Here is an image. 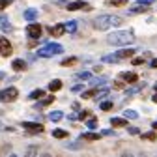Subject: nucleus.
Returning a JSON list of instances; mask_svg holds the SVG:
<instances>
[{
    "label": "nucleus",
    "instance_id": "f257e3e1",
    "mask_svg": "<svg viewBox=\"0 0 157 157\" xmlns=\"http://www.w3.org/2000/svg\"><path fill=\"white\" fill-rule=\"evenodd\" d=\"M133 41H135L133 30H116V32H110L107 36V43L116 45V47H127Z\"/></svg>",
    "mask_w": 157,
    "mask_h": 157
},
{
    "label": "nucleus",
    "instance_id": "f03ea898",
    "mask_svg": "<svg viewBox=\"0 0 157 157\" xmlns=\"http://www.w3.org/2000/svg\"><path fill=\"white\" fill-rule=\"evenodd\" d=\"M122 23H124V19L118 15H97L94 19V28L95 30H109L112 26H120Z\"/></svg>",
    "mask_w": 157,
    "mask_h": 157
},
{
    "label": "nucleus",
    "instance_id": "7ed1b4c3",
    "mask_svg": "<svg viewBox=\"0 0 157 157\" xmlns=\"http://www.w3.org/2000/svg\"><path fill=\"white\" fill-rule=\"evenodd\" d=\"M60 52H64V47L62 45H58V43H47L43 49H39L36 52V56H39V58H49V56L60 54Z\"/></svg>",
    "mask_w": 157,
    "mask_h": 157
},
{
    "label": "nucleus",
    "instance_id": "20e7f679",
    "mask_svg": "<svg viewBox=\"0 0 157 157\" xmlns=\"http://www.w3.org/2000/svg\"><path fill=\"white\" fill-rule=\"evenodd\" d=\"M19 97V90L15 86H8L4 90H0V103H11Z\"/></svg>",
    "mask_w": 157,
    "mask_h": 157
},
{
    "label": "nucleus",
    "instance_id": "39448f33",
    "mask_svg": "<svg viewBox=\"0 0 157 157\" xmlns=\"http://www.w3.org/2000/svg\"><path fill=\"white\" fill-rule=\"evenodd\" d=\"M26 36L30 37V39H39L41 37V25H37V23H30L28 26H26Z\"/></svg>",
    "mask_w": 157,
    "mask_h": 157
},
{
    "label": "nucleus",
    "instance_id": "423d86ee",
    "mask_svg": "<svg viewBox=\"0 0 157 157\" xmlns=\"http://www.w3.org/2000/svg\"><path fill=\"white\" fill-rule=\"evenodd\" d=\"M11 52H13L11 43L6 37H0V56H11Z\"/></svg>",
    "mask_w": 157,
    "mask_h": 157
},
{
    "label": "nucleus",
    "instance_id": "0eeeda50",
    "mask_svg": "<svg viewBox=\"0 0 157 157\" xmlns=\"http://www.w3.org/2000/svg\"><path fill=\"white\" fill-rule=\"evenodd\" d=\"M23 129H26L30 133H43V125L36 124V122H23Z\"/></svg>",
    "mask_w": 157,
    "mask_h": 157
},
{
    "label": "nucleus",
    "instance_id": "6e6552de",
    "mask_svg": "<svg viewBox=\"0 0 157 157\" xmlns=\"http://www.w3.org/2000/svg\"><path fill=\"white\" fill-rule=\"evenodd\" d=\"M120 78H122L124 82H127V84H133V82L139 81V75H136L135 71H124V73L120 75Z\"/></svg>",
    "mask_w": 157,
    "mask_h": 157
},
{
    "label": "nucleus",
    "instance_id": "1a4fd4ad",
    "mask_svg": "<svg viewBox=\"0 0 157 157\" xmlns=\"http://www.w3.org/2000/svg\"><path fill=\"white\" fill-rule=\"evenodd\" d=\"M90 6L86 2H82V0H73V2L67 4V11H77V10H88Z\"/></svg>",
    "mask_w": 157,
    "mask_h": 157
},
{
    "label": "nucleus",
    "instance_id": "9d476101",
    "mask_svg": "<svg viewBox=\"0 0 157 157\" xmlns=\"http://www.w3.org/2000/svg\"><path fill=\"white\" fill-rule=\"evenodd\" d=\"M49 34L54 36V37H60L66 34V26L64 25H54V26H49Z\"/></svg>",
    "mask_w": 157,
    "mask_h": 157
},
{
    "label": "nucleus",
    "instance_id": "9b49d317",
    "mask_svg": "<svg viewBox=\"0 0 157 157\" xmlns=\"http://www.w3.org/2000/svg\"><path fill=\"white\" fill-rule=\"evenodd\" d=\"M135 52H136V51H135L133 47H129V49L125 47V49H120V51H118V52H116L114 56L118 58V60H122V58H129V56H133Z\"/></svg>",
    "mask_w": 157,
    "mask_h": 157
},
{
    "label": "nucleus",
    "instance_id": "f8f14e48",
    "mask_svg": "<svg viewBox=\"0 0 157 157\" xmlns=\"http://www.w3.org/2000/svg\"><path fill=\"white\" fill-rule=\"evenodd\" d=\"M88 81H90V86L99 88V86H103V84L109 82V77H95V78H88Z\"/></svg>",
    "mask_w": 157,
    "mask_h": 157
},
{
    "label": "nucleus",
    "instance_id": "ddd939ff",
    "mask_svg": "<svg viewBox=\"0 0 157 157\" xmlns=\"http://www.w3.org/2000/svg\"><path fill=\"white\" fill-rule=\"evenodd\" d=\"M37 13H39V11H37L36 8H28V10L23 13V17L26 19L28 23H32V21H36V19H37Z\"/></svg>",
    "mask_w": 157,
    "mask_h": 157
},
{
    "label": "nucleus",
    "instance_id": "4468645a",
    "mask_svg": "<svg viewBox=\"0 0 157 157\" xmlns=\"http://www.w3.org/2000/svg\"><path fill=\"white\" fill-rule=\"evenodd\" d=\"M11 69H13V71H25V69H26V62L21 60V58H17V60L11 62Z\"/></svg>",
    "mask_w": 157,
    "mask_h": 157
},
{
    "label": "nucleus",
    "instance_id": "2eb2a0df",
    "mask_svg": "<svg viewBox=\"0 0 157 157\" xmlns=\"http://www.w3.org/2000/svg\"><path fill=\"white\" fill-rule=\"evenodd\" d=\"M144 88H146V82L136 84V86H133V88L125 90V97H131V95H135V94H139V92H140V90H144Z\"/></svg>",
    "mask_w": 157,
    "mask_h": 157
},
{
    "label": "nucleus",
    "instance_id": "dca6fc26",
    "mask_svg": "<svg viewBox=\"0 0 157 157\" xmlns=\"http://www.w3.org/2000/svg\"><path fill=\"white\" fill-rule=\"evenodd\" d=\"M99 139H101V135H99V133H92V131L81 135V140H90V142H94V140H99Z\"/></svg>",
    "mask_w": 157,
    "mask_h": 157
},
{
    "label": "nucleus",
    "instance_id": "f3484780",
    "mask_svg": "<svg viewBox=\"0 0 157 157\" xmlns=\"http://www.w3.org/2000/svg\"><path fill=\"white\" fill-rule=\"evenodd\" d=\"M110 125L112 127H129L125 118H110Z\"/></svg>",
    "mask_w": 157,
    "mask_h": 157
},
{
    "label": "nucleus",
    "instance_id": "a211bd4d",
    "mask_svg": "<svg viewBox=\"0 0 157 157\" xmlns=\"http://www.w3.org/2000/svg\"><path fill=\"white\" fill-rule=\"evenodd\" d=\"M0 28H2L4 32H10L11 30V25H10V19L6 15H0Z\"/></svg>",
    "mask_w": 157,
    "mask_h": 157
},
{
    "label": "nucleus",
    "instance_id": "6ab92c4d",
    "mask_svg": "<svg viewBox=\"0 0 157 157\" xmlns=\"http://www.w3.org/2000/svg\"><path fill=\"white\" fill-rule=\"evenodd\" d=\"M62 118H64V112H62V110H52V112L49 114V120H51V122H60Z\"/></svg>",
    "mask_w": 157,
    "mask_h": 157
},
{
    "label": "nucleus",
    "instance_id": "aec40b11",
    "mask_svg": "<svg viewBox=\"0 0 157 157\" xmlns=\"http://www.w3.org/2000/svg\"><path fill=\"white\" fill-rule=\"evenodd\" d=\"M60 88H62V81H60V78H54V81L49 82V90L51 92H58Z\"/></svg>",
    "mask_w": 157,
    "mask_h": 157
},
{
    "label": "nucleus",
    "instance_id": "412c9836",
    "mask_svg": "<svg viewBox=\"0 0 157 157\" xmlns=\"http://www.w3.org/2000/svg\"><path fill=\"white\" fill-rule=\"evenodd\" d=\"M124 118L125 120H136V118H139V112L133 110V109H127V110H124Z\"/></svg>",
    "mask_w": 157,
    "mask_h": 157
},
{
    "label": "nucleus",
    "instance_id": "4be33fe9",
    "mask_svg": "<svg viewBox=\"0 0 157 157\" xmlns=\"http://www.w3.org/2000/svg\"><path fill=\"white\" fill-rule=\"evenodd\" d=\"M107 95H109V88H103V90H97L94 97H95V101H101V99H105Z\"/></svg>",
    "mask_w": 157,
    "mask_h": 157
},
{
    "label": "nucleus",
    "instance_id": "5701e85b",
    "mask_svg": "<svg viewBox=\"0 0 157 157\" xmlns=\"http://www.w3.org/2000/svg\"><path fill=\"white\" fill-rule=\"evenodd\" d=\"M67 131H64V129H54L52 131V136H54V139H67Z\"/></svg>",
    "mask_w": 157,
    "mask_h": 157
},
{
    "label": "nucleus",
    "instance_id": "b1692460",
    "mask_svg": "<svg viewBox=\"0 0 157 157\" xmlns=\"http://www.w3.org/2000/svg\"><path fill=\"white\" fill-rule=\"evenodd\" d=\"M77 81H88V78H92V73L90 71H81V73H77L75 75Z\"/></svg>",
    "mask_w": 157,
    "mask_h": 157
},
{
    "label": "nucleus",
    "instance_id": "393cba45",
    "mask_svg": "<svg viewBox=\"0 0 157 157\" xmlns=\"http://www.w3.org/2000/svg\"><path fill=\"white\" fill-rule=\"evenodd\" d=\"M43 95H45V92L37 88V90H34V92L28 95V99H39V97H43Z\"/></svg>",
    "mask_w": 157,
    "mask_h": 157
},
{
    "label": "nucleus",
    "instance_id": "a878e982",
    "mask_svg": "<svg viewBox=\"0 0 157 157\" xmlns=\"http://www.w3.org/2000/svg\"><path fill=\"white\" fill-rule=\"evenodd\" d=\"M144 11H148V6H139V4H136L135 8H131V11H129V13H133V15H135V13H144Z\"/></svg>",
    "mask_w": 157,
    "mask_h": 157
},
{
    "label": "nucleus",
    "instance_id": "bb28decb",
    "mask_svg": "<svg viewBox=\"0 0 157 157\" xmlns=\"http://www.w3.org/2000/svg\"><path fill=\"white\" fill-rule=\"evenodd\" d=\"M95 92H97V88H92V90L82 92V99H92V97L95 95Z\"/></svg>",
    "mask_w": 157,
    "mask_h": 157
},
{
    "label": "nucleus",
    "instance_id": "cd10ccee",
    "mask_svg": "<svg viewBox=\"0 0 157 157\" xmlns=\"http://www.w3.org/2000/svg\"><path fill=\"white\" fill-rule=\"evenodd\" d=\"M142 139H144V140H155V139H157V133H155V131L142 133Z\"/></svg>",
    "mask_w": 157,
    "mask_h": 157
},
{
    "label": "nucleus",
    "instance_id": "c85d7f7f",
    "mask_svg": "<svg viewBox=\"0 0 157 157\" xmlns=\"http://www.w3.org/2000/svg\"><path fill=\"white\" fill-rule=\"evenodd\" d=\"M64 26H66V32H75V30H77V21H69V23H66Z\"/></svg>",
    "mask_w": 157,
    "mask_h": 157
},
{
    "label": "nucleus",
    "instance_id": "c756f323",
    "mask_svg": "<svg viewBox=\"0 0 157 157\" xmlns=\"http://www.w3.org/2000/svg\"><path fill=\"white\" fill-rule=\"evenodd\" d=\"M54 101V95H51V97H45V99L41 101V103H39V105H36V107H39V109H41V107H47V105H51Z\"/></svg>",
    "mask_w": 157,
    "mask_h": 157
},
{
    "label": "nucleus",
    "instance_id": "7c9ffc66",
    "mask_svg": "<svg viewBox=\"0 0 157 157\" xmlns=\"http://www.w3.org/2000/svg\"><path fill=\"white\" fill-rule=\"evenodd\" d=\"M86 127L88 129H95L97 127V118H90V120H86Z\"/></svg>",
    "mask_w": 157,
    "mask_h": 157
},
{
    "label": "nucleus",
    "instance_id": "2f4dec72",
    "mask_svg": "<svg viewBox=\"0 0 157 157\" xmlns=\"http://www.w3.org/2000/svg\"><path fill=\"white\" fill-rule=\"evenodd\" d=\"M73 64H77V58H75V56L64 58V60H62V66H73Z\"/></svg>",
    "mask_w": 157,
    "mask_h": 157
},
{
    "label": "nucleus",
    "instance_id": "473e14b6",
    "mask_svg": "<svg viewBox=\"0 0 157 157\" xmlns=\"http://www.w3.org/2000/svg\"><path fill=\"white\" fill-rule=\"evenodd\" d=\"M101 60H103V62H110V64H114V62H118V58H116L114 54H109V56H103Z\"/></svg>",
    "mask_w": 157,
    "mask_h": 157
},
{
    "label": "nucleus",
    "instance_id": "72a5a7b5",
    "mask_svg": "<svg viewBox=\"0 0 157 157\" xmlns=\"http://www.w3.org/2000/svg\"><path fill=\"white\" fill-rule=\"evenodd\" d=\"M112 107H114L112 101H103V103H101V110H110Z\"/></svg>",
    "mask_w": 157,
    "mask_h": 157
},
{
    "label": "nucleus",
    "instance_id": "f704fd0d",
    "mask_svg": "<svg viewBox=\"0 0 157 157\" xmlns=\"http://www.w3.org/2000/svg\"><path fill=\"white\" fill-rule=\"evenodd\" d=\"M109 4H112V6H124V4H127V0H109Z\"/></svg>",
    "mask_w": 157,
    "mask_h": 157
},
{
    "label": "nucleus",
    "instance_id": "c9c22d12",
    "mask_svg": "<svg viewBox=\"0 0 157 157\" xmlns=\"http://www.w3.org/2000/svg\"><path fill=\"white\" fill-rule=\"evenodd\" d=\"M13 2V0H0V11H2V10H6L10 4Z\"/></svg>",
    "mask_w": 157,
    "mask_h": 157
},
{
    "label": "nucleus",
    "instance_id": "e433bc0d",
    "mask_svg": "<svg viewBox=\"0 0 157 157\" xmlns=\"http://www.w3.org/2000/svg\"><path fill=\"white\" fill-rule=\"evenodd\" d=\"M155 2V0H136V4L139 6H151Z\"/></svg>",
    "mask_w": 157,
    "mask_h": 157
},
{
    "label": "nucleus",
    "instance_id": "4c0bfd02",
    "mask_svg": "<svg viewBox=\"0 0 157 157\" xmlns=\"http://www.w3.org/2000/svg\"><path fill=\"white\" fill-rule=\"evenodd\" d=\"M144 64V56H139V58H133V66H140Z\"/></svg>",
    "mask_w": 157,
    "mask_h": 157
},
{
    "label": "nucleus",
    "instance_id": "58836bf2",
    "mask_svg": "<svg viewBox=\"0 0 157 157\" xmlns=\"http://www.w3.org/2000/svg\"><path fill=\"white\" fill-rule=\"evenodd\" d=\"M88 116H90V110H82L81 114H78V120H86Z\"/></svg>",
    "mask_w": 157,
    "mask_h": 157
},
{
    "label": "nucleus",
    "instance_id": "ea45409f",
    "mask_svg": "<svg viewBox=\"0 0 157 157\" xmlns=\"http://www.w3.org/2000/svg\"><path fill=\"white\" fill-rule=\"evenodd\" d=\"M82 88H84V86H82V84H75V86H73V88H71V92H81V90H82Z\"/></svg>",
    "mask_w": 157,
    "mask_h": 157
},
{
    "label": "nucleus",
    "instance_id": "a19ab883",
    "mask_svg": "<svg viewBox=\"0 0 157 157\" xmlns=\"http://www.w3.org/2000/svg\"><path fill=\"white\" fill-rule=\"evenodd\" d=\"M127 131H129L131 135H139V133H140V131H139V129H136V127H129Z\"/></svg>",
    "mask_w": 157,
    "mask_h": 157
},
{
    "label": "nucleus",
    "instance_id": "79ce46f5",
    "mask_svg": "<svg viewBox=\"0 0 157 157\" xmlns=\"http://www.w3.org/2000/svg\"><path fill=\"white\" fill-rule=\"evenodd\" d=\"M103 135H107V136H109V135H116V133H114V131H110V129H105V131H103Z\"/></svg>",
    "mask_w": 157,
    "mask_h": 157
},
{
    "label": "nucleus",
    "instance_id": "37998d69",
    "mask_svg": "<svg viewBox=\"0 0 157 157\" xmlns=\"http://www.w3.org/2000/svg\"><path fill=\"white\" fill-rule=\"evenodd\" d=\"M114 88H124V82H120V81L114 82Z\"/></svg>",
    "mask_w": 157,
    "mask_h": 157
},
{
    "label": "nucleus",
    "instance_id": "c03bdc74",
    "mask_svg": "<svg viewBox=\"0 0 157 157\" xmlns=\"http://www.w3.org/2000/svg\"><path fill=\"white\" fill-rule=\"evenodd\" d=\"M150 66H151V67H153V69H155V67H157V58H155V60H151V64H150Z\"/></svg>",
    "mask_w": 157,
    "mask_h": 157
},
{
    "label": "nucleus",
    "instance_id": "a18cd8bd",
    "mask_svg": "<svg viewBox=\"0 0 157 157\" xmlns=\"http://www.w3.org/2000/svg\"><path fill=\"white\" fill-rule=\"evenodd\" d=\"M151 101H153V103H157V92H155V95L151 97Z\"/></svg>",
    "mask_w": 157,
    "mask_h": 157
},
{
    "label": "nucleus",
    "instance_id": "49530a36",
    "mask_svg": "<svg viewBox=\"0 0 157 157\" xmlns=\"http://www.w3.org/2000/svg\"><path fill=\"white\" fill-rule=\"evenodd\" d=\"M151 127H153V131H157V122H153V124H151Z\"/></svg>",
    "mask_w": 157,
    "mask_h": 157
},
{
    "label": "nucleus",
    "instance_id": "de8ad7c7",
    "mask_svg": "<svg viewBox=\"0 0 157 157\" xmlns=\"http://www.w3.org/2000/svg\"><path fill=\"white\" fill-rule=\"evenodd\" d=\"M39 157H51L49 153H41V155H39Z\"/></svg>",
    "mask_w": 157,
    "mask_h": 157
},
{
    "label": "nucleus",
    "instance_id": "09e8293b",
    "mask_svg": "<svg viewBox=\"0 0 157 157\" xmlns=\"http://www.w3.org/2000/svg\"><path fill=\"white\" fill-rule=\"evenodd\" d=\"M2 78H4V71H0V81H2Z\"/></svg>",
    "mask_w": 157,
    "mask_h": 157
},
{
    "label": "nucleus",
    "instance_id": "8fccbe9b",
    "mask_svg": "<svg viewBox=\"0 0 157 157\" xmlns=\"http://www.w3.org/2000/svg\"><path fill=\"white\" fill-rule=\"evenodd\" d=\"M122 157H133V155H131V153H124Z\"/></svg>",
    "mask_w": 157,
    "mask_h": 157
},
{
    "label": "nucleus",
    "instance_id": "3c124183",
    "mask_svg": "<svg viewBox=\"0 0 157 157\" xmlns=\"http://www.w3.org/2000/svg\"><path fill=\"white\" fill-rule=\"evenodd\" d=\"M10 157H17V155H15V153H11V155H10Z\"/></svg>",
    "mask_w": 157,
    "mask_h": 157
}]
</instances>
